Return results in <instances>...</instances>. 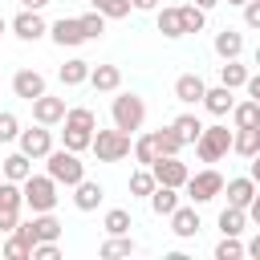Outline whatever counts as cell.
Returning <instances> with one entry per match:
<instances>
[{
  "label": "cell",
  "instance_id": "1",
  "mask_svg": "<svg viewBox=\"0 0 260 260\" xmlns=\"http://www.w3.org/2000/svg\"><path fill=\"white\" fill-rule=\"evenodd\" d=\"M65 130H61V142L69 146V150H89L93 146V134H98V118H93V110L89 106H69V114H65V122H61Z\"/></svg>",
  "mask_w": 260,
  "mask_h": 260
},
{
  "label": "cell",
  "instance_id": "2",
  "mask_svg": "<svg viewBox=\"0 0 260 260\" xmlns=\"http://www.w3.org/2000/svg\"><path fill=\"white\" fill-rule=\"evenodd\" d=\"M45 171H49L61 187H77V183L85 179V162H81V154L69 150V146H53V150L45 154Z\"/></svg>",
  "mask_w": 260,
  "mask_h": 260
},
{
  "label": "cell",
  "instance_id": "3",
  "mask_svg": "<svg viewBox=\"0 0 260 260\" xmlns=\"http://www.w3.org/2000/svg\"><path fill=\"white\" fill-rule=\"evenodd\" d=\"M20 187H24V207H32V215H37V211H53V207H57V199H61V195H57V187H61V183H57L49 171H45V175H37V171H32Z\"/></svg>",
  "mask_w": 260,
  "mask_h": 260
},
{
  "label": "cell",
  "instance_id": "4",
  "mask_svg": "<svg viewBox=\"0 0 260 260\" xmlns=\"http://www.w3.org/2000/svg\"><path fill=\"white\" fill-rule=\"evenodd\" d=\"M110 118H114L118 130L134 134V130H142V122H146V102H142L138 93H118V98L110 102Z\"/></svg>",
  "mask_w": 260,
  "mask_h": 260
},
{
  "label": "cell",
  "instance_id": "5",
  "mask_svg": "<svg viewBox=\"0 0 260 260\" xmlns=\"http://www.w3.org/2000/svg\"><path fill=\"white\" fill-rule=\"evenodd\" d=\"M232 134L236 130H228V126H203V134H199V142H195V154H199V162H223L228 154H232Z\"/></svg>",
  "mask_w": 260,
  "mask_h": 260
},
{
  "label": "cell",
  "instance_id": "6",
  "mask_svg": "<svg viewBox=\"0 0 260 260\" xmlns=\"http://www.w3.org/2000/svg\"><path fill=\"white\" fill-rule=\"evenodd\" d=\"M93 154H98V162H122V158H130L134 154V142H130V134L126 130H98L93 134V146H89Z\"/></svg>",
  "mask_w": 260,
  "mask_h": 260
},
{
  "label": "cell",
  "instance_id": "7",
  "mask_svg": "<svg viewBox=\"0 0 260 260\" xmlns=\"http://www.w3.org/2000/svg\"><path fill=\"white\" fill-rule=\"evenodd\" d=\"M223 183H228V179H223L215 167H203V171H195V175L187 179L183 191H187V199H191L195 207H203V203H211V199L223 195Z\"/></svg>",
  "mask_w": 260,
  "mask_h": 260
},
{
  "label": "cell",
  "instance_id": "8",
  "mask_svg": "<svg viewBox=\"0 0 260 260\" xmlns=\"http://www.w3.org/2000/svg\"><path fill=\"white\" fill-rule=\"evenodd\" d=\"M20 207H24V187L12 179H0V232L4 236L20 223Z\"/></svg>",
  "mask_w": 260,
  "mask_h": 260
},
{
  "label": "cell",
  "instance_id": "9",
  "mask_svg": "<svg viewBox=\"0 0 260 260\" xmlns=\"http://www.w3.org/2000/svg\"><path fill=\"white\" fill-rule=\"evenodd\" d=\"M16 146L32 158V162H45V154L53 150V126H28V130H20V138H16Z\"/></svg>",
  "mask_w": 260,
  "mask_h": 260
},
{
  "label": "cell",
  "instance_id": "10",
  "mask_svg": "<svg viewBox=\"0 0 260 260\" xmlns=\"http://www.w3.org/2000/svg\"><path fill=\"white\" fill-rule=\"evenodd\" d=\"M150 171H154V179L158 183H167V187H187V179H191V167L179 158V154H158L154 162H150Z\"/></svg>",
  "mask_w": 260,
  "mask_h": 260
},
{
  "label": "cell",
  "instance_id": "11",
  "mask_svg": "<svg viewBox=\"0 0 260 260\" xmlns=\"http://www.w3.org/2000/svg\"><path fill=\"white\" fill-rule=\"evenodd\" d=\"M8 24H12V37H16V41H28V45L41 41V37L49 32V24H45V16H41L37 8H20Z\"/></svg>",
  "mask_w": 260,
  "mask_h": 260
},
{
  "label": "cell",
  "instance_id": "12",
  "mask_svg": "<svg viewBox=\"0 0 260 260\" xmlns=\"http://www.w3.org/2000/svg\"><path fill=\"white\" fill-rule=\"evenodd\" d=\"M49 37H53V45H61V49H77V45L89 41L85 28H81V16H61L57 24H49Z\"/></svg>",
  "mask_w": 260,
  "mask_h": 260
},
{
  "label": "cell",
  "instance_id": "13",
  "mask_svg": "<svg viewBox=\"0 0 260 260\" xmlns=\"http://www.w3.org/2000/svg\"><path fill=\"white\" fill-rule=\"evenodd\" d=\"M28 106H32V122H41V126H61L65 114H69L65 98H53V93H41V98L28 102Z\"/></svg>",
  "mask_w": 260,
  "mask_h": 260
},
{
  "label": "cell",
  "instance_id": "14",
  "mask_svg": "<svg viewBox=\"0 0 260 260\" xmlns=\"http://www.w3.org/2000/svg\"><path fill=\"white\" fill-rule=\"evenodd\" d=\"M12 93L24 98V102H37L41 93H49L45 73H37V69H16V73H12Z\"/></svg>",
  "mask_w": 260,
  "mask_h": 260
},
{
  "label": "cell",
  "instance_id": "15",
  "mask_svg": "<svg viewBox=\"0 0 260 260\" xmlns=\"http://www.w3.org/2000/svg\"><path fill=\"white\" fill-rule=\"evenodd\" d=\"M203 93H207V81L199 73H179L175 77V102L183 106H203Z\"/></svg>",
  "mask_w": 260,
  "mask_h": 260
},
{
  "label": "cell",
  "instance_id": "16",
  "mask_svg": "<svg viewBox=\"0 0 260 260\" xmlns=\"http://www.w3.org/2000/svg\"><path fill=\"white\" fill-rule=\"evenodd\" d=\"M199 228H203V219H199V207H195V203H191V207L179 203V207L171 211V232H175L179 240H195Z\"/></svg>",
  "mask_w": 260,
  "mask_h": 260
},
{
  "label": "cell",
  "instance_id": "17",
  "mask_svg": "<svg viewBox=\"0 0 260 260\" xmlns=\"http://www.w3.org/2000/svg\"><path fill=\"white\" fill-rule=\"evenodd\" d=\"M256 191H260V183H256L252 175H240V179H228V183H223L228 203H232V207H244V211H248V203L256 199Z\"/></svg>",
  "mask_w": 260,
  "mask_h": 260
},
{
  "label": "cell",
  "instance_id": "18",
  "mask_svg": "<svg viewBox=\"0 0 260 260\" xmlns=\"http://www.w3.org/2000/svg\"><path fill=\"white\" fill-rule=\"evenodd\" d=\"M211 49H215L219 61H236V57L244 53V32H240V28H219L215 41H211Z\"/></svg>",
  "mask_w": 260,
  "mask_h": 260
},
{
  "label": "cell",
  "instance_id": "19",
  "mask_svg": "<svg viewBox=\"0 0 260 260\" xmlns=\"http://www.w3.org/2000/svg\"><path fill=\"white\" fill-rule=\"evenodd\" d=\"M203 110H207L211 118L232 114V110H236V89H228V85H211V89L203 93Z\"/></svg>",
  "mask_w": 260,
  "mask_h": 260
},
{
  "label": "cell",
  "instance_id": "20",
  "mask_svg": "<svg viewBox=\"0 0 260 260\" xmlns=\"http://www.w3.org/2000/svg\"><path fill=\"white\" fill-rule=\"evenodd\" d=\"M102 199H106V187L93 183V179H81V183L73 187V207H77V211H98Z\"/></svg>",
  "mask_w": 260,
  "mask_h": 260
},
{
  "label": "cell",
  "instance_id": "21",
  "mask_svg": "<svg viewBox=\"0 0 260 260\" xmlns=\"http://www.w3.org/2000/svg\"><path fill=\"white\" fill-rule=\"evenodd\" d=\"M89 85L98 93H118L122 89V69L118 65H93L89 69Z\"/></svg>",
  "mask_w": 260,
  "mask_h": 260
},
{
  "label": "cell",
  "instance_id": "22",
  "mask_svg": "<svg viewBox=\"0 0 260 260\" xmlns=\"http://www.w3.org/2000/svg\"><path fill=\"white\" fill-rule=\"evenodd\" d=\"M154 24H158V32H162L167 41L187 37V32H183V12H179V4H175V8H154Z\"/></svg>",
  "mask_w": 260,
  "mask_h": 260
},
{
  "label": "cell",
  "instance_id": "23",
  "mask_svg": "<svg viewBox=\"0 0 260 260\" xmlns=\"http://www.w3.org/2000/svg\"><path fill=\"white\" fill-rule=\"evenodd\" d=\"M0 171H4V179H12V183H24L28 175H32V158L16 146L8 158H0Z\"/></svg>",
  "mask_w": 260,
  "mask_h": 260
},
{
  "label": "cell",
  "instance_id": "24",
  "mask_svg": "<svg viewBox=\"0 0 260 260\" xmlns=\"http://www.w3.org/2000/svg\"><path fill=\"white\" fill-rule=\"evenodd\" d=\"M171 130L179 134V142H183V146H195V142H199V134H203V122H199V114H191V110H187V114H179V118L171 122Z\"/></svg>",
  "mask_w": 260,
  "mask_h": 260
},
{
  "label": "cell",
  "instance_id": "25",
  "mask_svg": "<svg viewBox=\"0 0 260 260\" xmlns=\"http://www.w3.org/2000/svg\"><path fill=\"white\" fill-rule=\"evenodd\" d=\"M232 150H236L240 158H252V154L260 150V126H236V134H232Z\"/></svg>",
  "mask_w": 260,
  "mask_h": 260
},
{
  "label": "cell",
  "instance_id": "26",
  "mask_svg": "<svg viewBox=\"0 0 260 260\" xmlns=\"http://www.w3.org/2000/svg\"><path fill=\"white\" fill-rule=\"evenodd\" d=\"M89 69H93V65H89L85 57H69V61L57 69V77H61V85H85V81H89Z\"/></svg>",
  "mask_w": 260,
  "mask_h": 260
},
{
  "label": "cell",
  "instance_id": "27",
  "mask_svg": "<svg viewBox=\"0 0 260 260\" xmlns=\"http://www.w3.org/2000/svg\"><path fill=\"white\" fill-rule=\"evenodd\" d=\"M175 207H179V187H167V183H158V187L150 191V211L171 219V211H175Z\"/></svg>",
  "mask_w": 260,
  "mask_h": 260
},
{
  "label": "cell",
  "instance_id": "28",
  "mask_svg": "<svg viewBox=\"0 0 260 260\" xmlns=\"http://www.w3.org/2000/svg\"><path fill=\"white\" fill-rule=\"evenodd\" d=\"M158 154H162V146H158V134H154V130L134 138V162H138V167H150Z\"/></svg>",
  "mask_w": 260,
  "mask_h": 260
},
{
  "label": "cell",
  "instance_id": "29",
  "mask_svg": "<svg viewBox=\"0 0 260 260\" xmlns=\"http://www.w3.org/2000/svg\"><path fill=\"white\" fill-rule=\"evenodd\" d=\"M138 252V244H134V236L126 232V236H110L102 248H98V256L102 260H118V256H134Z\"/></svg>",
  "mask_w": 260,
  "mask_h": 260
},
{
  "label": "cell",
  "instance_id": "30",
  "mask_svg": "<svg viewBox=\"0 0 260 260\" xmlns=\"http://www.w3.org/2000/svg\"><path fill=\"white\" fill-rule=\"evenodd\" d=\"M244 228H248V211L228 203V207L219 211V232H223V236H244Z\"/></svg>",
  "mask_w": 260,
  "mask_h": 260
},
{
  "label": "cell",
  "instance_id": "31",
  "mask_svg": "<svg viewBox=\"0 0 260 260\" xmlns=\"http://www.w3.org/2000/svg\"><path fill=\"white\" fill-rule=\"evenodd\" d=\"M219 85L244 89V85H248V65H240V57H236V61H223V65H219Z\"/></svg>",
  "mask_w": 260,
  "mask_h": 260
},
{
  "label": "cell",
  "instance_id": "32",
  "mask_svg": "<svg viewBox=\"0 0 260 260\" xmlns=\"http://www.w3.org/2000/svg\"><path fill=\"white\" fill-rule=\"evenodd\" d=\"M126 187H130V195H134V199H150V191L158 187V179H154V171H150V167H138V171L130 175V183H126Z\"/></svg>",
  "mask_w": 260,
  "mask_h": 260
},
{
  "label": "cell",
  "instance_id": "33",
  "mask_svg": "<svg viewBox=\"0 0 260 260\" xmlns=\"http://www.w3.org/2000/svg\"><path fill=\"white\" fill-rule=\"evenodd\" d=\"M32 232H37V244L41 240H61V219L53 211H37L32 215Z\"/></svg>",
  "mask_w": 260,
  "mask_h": 260
},
{
  "label": "cell",
  "instance_id": "34",
  "mask_svg": "<svg viewBox=\"0 0 260 260\" xmlns=\"http://www.w3.org/2000/svg\"><path fill=\"white\" fill-rule=\"evenodd\" d=\"M102 228H106V236H126V232L134 228V219H130L126 207H110L106 219H102Z\"/></svg>",
  "mask_w": 260,
  "mask_h": 260
},
{
  "label": "cell",
  "instance_id": "35",
  "mask_svg": "<svg viewBox=\"0 0 260 260\" xmlns=\"http://www.w3.org/2000/svg\"><path fill=\"white\" fill-rule=\"evenodd\" d=\"M232 126H260V102H256V98L236 102V110H232Z\"/></svg>",
  "mask_w": 260,
  "mask_h": 260
},
{
  "label": "cell",
  "instance_id": "36",
  "mask_svg": "<svg viewBox=\"0 0 260 260\" xmlns=\"http://www.w3.org/2000/svg\"><path fill=\"white\" fill-rule=\"evenodd\" d=\"M89 8H98L106 20H126L134 4H130V0H89Z\"/></svg>",
  "mask_w": 260,
  "mask_h": 260
},
{
  "label": "cell",
  "instance_id": "37",
  "mask_svg": "<svg viewBox=\"0 0 260 260\" xmlns=\"http://www.w3.org/2000/svg\"><path fill=\"white\" fill-rule=\"evenodd\" d=\"M179 12H183V32H203V24H207V12L191 0V4H179Z\"/></svg>",
  "mask_w": 260,
  "mask_h": 260
},
{
  "label": "cell",
  "instance_id": "38",
  "mask_svg": "<svg viewBox=\"0 0 260 260\" xmlns=\"http://www.w3.org/2000/svg\"><path fill=\"white\" fill-rule=\"evenodd\" d=\"M240 256H248V244H240V236H223L215 244V260H240Z\"/></svg>",
  "mask_w": 260,
  "mask_h": 260
},
{
  "label": "cell",
  "instance_id": "39",
  "mask_svg": "<svg viewBox=\"0 0 260 260\" xmlns=\"http://www.w3.org/2000/svg\"><path fill=\"white\" fill-rule=\"evenodd\" d=\"M81 28H85L89 41H98V37L106 32V16H102L98 8H89V12H81Z\"/></svg>",
  "mask_w": 260,
  "mask_h": 260
},
{
  "label": "cell",
  "instance_id": "40",
  "mask_svg": "<svg viewBox=\"0 0 260 260\" xmlns=\"http://www.w3.org/2000/svg\"><path fill=\"white\" fill-rule=\"evenodd\" d=\"M20 138V118L12 110H0V142H16Z\"/></svg>",
  "mask_w": 260,
  "mask_h": 260
},
{
  "label": "cell",
  "instance_id": "41",
  "mask_svg": "<svg viewBox=\"0 0 260 260\" xmlns=\"http://www.w3.org/2000/svg\"><path fill=\"white\" fill-rule=\"evenodd\" d=\"M154 134H158V146H162V154H179V150H183V142H179V134H175L171 126H167V130H154Z\"/></svg>",
  "mask_w": 260,
  "mask_h": 260
},
{
  "label": "cell",
  "instance_id": "42",
  "mask_svg": "<svg viewBox=\"0 0 260 260\" xmlns=\"http://www.w3.org/2000/svg\"><path fill=\"white\" fill-rule=\"evenodd\" d=\"M61 256V244L57 240H41V244H32V260H57Z\"/></svg>",
  "mask_w": 260,
  "mask_h": 260
},
{
  "label": "cell",
  "instance_id": "43",
  "mask_svg": "<svg viewBox=\"0 0 260 260\" xmlns=\"http://www.w3.org/2000/svg\"><path fill=\"white\" fill-rule=\"evenodd\" d=\"M244 24L248 28H260V0H248L244 4Z\"/></svg>",
  "mask_w": 260,
  "mask_h": 260
},
{
  "label": "cell",
  "instance_id": "44",
  "mask_svg": "<svg viewBox=\"0 0 260 260\" xmlns=\"http://www.w3.org/2000/svg\"><path fill=\"white\" fill-rule=\"evenodd\" d=\"M244 89H248V98H256V102H260V69H256V73H248V85H244Z\"/></svg>",
  "mask_w": 260,
  "mask_h": 260
},
{
  "label": "cell",
  "instance_id": "45",
  "mask_svg": "<svg viewBox=\"0 0 260 260\" xmlns=\"http://www.w3.org/2000/svg\"><path fill=\"white\" fill-rule=\"evenodd\" d=\"M248 219H252V223H256V228H260V191H256V199H252V203H248Z\"/></svg>",
  "mask_w": 260,
  "mask_h": 260
},
{
  "label": "cell",
  "instance_id": "46",
  "mask_svg": "<svg viewBox=\"0 0 260 260\" xmlns=\"http://www.w3.org/2000/svg\"><path fill=\"white\" fill-rule=\"evenodd\" d=\"M134 4V12H154L158 8V0H130Z\"/></svg>",
  "mask_w": 260,
  "mask_h": 260
},
{
  "label": "cell",
  "instance_id": "47",
  "mask_svg": "<svg viewBox=\"0 0 260 260\" xmlns=\"http://www.w3.org/2000/svg\"><path fill=\"white\" fill-rule=\"evenodd\" d=\"M248 256H252V260H260V228H256V236L248 240Z\"/></svg>",
  "mask_w": 260,
  "mask_h": 260
},
{
  "label": "cell",
  "instance_id": "48",
  "mask_svg": "<svg viewBox=\"0 0 260 260\" xmlns=\"http://www.w3.org/2000/svg\"><path fill=\"white\" fill-rule=\"evenodd\" d=\"M248 175H252V179H256V183H260V150H256V154H252V158H248Z\"/></svg>",
  "mask_w": 260,
  "mask_h": 260
},
{
  "label": "cell",
  "instance_id": "49",
  "mask_svg": "<svg viewBox=\"0 0 260 260\" xmlns=\"http://www.w3.org/2000/svg\"><path fill=\"white\" fill-rule=\"evenodd\" d=\"M45 4H49V0H20V8H37V12H41Z\"/></svg>",
  "mask_w": 260,
  "mask_h": 260
},
{
  "label": "cell",
  "instance_id": "50",
  "mask_svg": "<svg viewBox=\"0 0 260 260\" xmlns=\"http://www.w3.org/2000/svg\"><path fill=\"white\" fill-rule=\"evenodd\" d=\"M195 4H199V8H203V12H207V8H215V4H219V0H195Z\"/></svg>",
  "mask_w": 260,
  "mask_h": 260
},
{
  "label": "cell",
  "instance_id": "51",
  "mask_svg": "<svg viewBox=\"0 0 260 260\" xmlns=\"http://www.w3.org/2000/svg\"><path fill=\"white\" fill-rule=\"evenodd\" d=\"M8 28H12V24H8V20H4V16H0V37H4V32H8Z\"/></svg>",
  "mask_w": 260,
  "mask_h": 260
},
{
  "label": "cell",
  "instance_id": "52",
  "mask_svg": "<svg viewBox=\"0 0 260 260\" xmlns=\"http://www.w3.org/2000/svg\"><path fill=\"white\" fill-rule=\"evenodd\" d=\"M252 61H256V69H260V45H256V53H252Z\"/></svg>",
  "mask_w": 260,
  "mask_h": 260
},
{
  "label": "cell",
  "instance_id": "53",
  "mask_svg": "<svg viewBox=\"0 0 260 260\" xmlns=\"http://www.w3.org/2000/svg\"><path fill=\"white\" fill-rule=\"evenodd\" d=\"M228 4H236V8H244V4H248V0H228Z\"/></svg>",
  "mask_w": 260,
  "mask_h": 260
},
{
  "label": "cell",
  "instance_id": "54",
  "mask_svg": "<svg viewBox=\"0 0 260 260\" xmlns=\"http://www.w3.org/2000/svg\"><path fill=\"white\" fill-rule=\"evenodd\" d=\"M0 179H4V171H0Z\"/></svg>",
  "mask_w": 260,
  "mask_h": 260
}]
</instances>
